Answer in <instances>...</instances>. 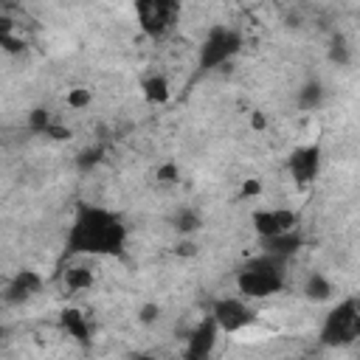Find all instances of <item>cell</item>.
Here are the masks:
<instances>
[{
    "mask_svg": "<svg viewBox=\"0 0 360 360\" xmlns=\"http://www.w3.org/2000/svg\"><path fill=\"white\" fill-rule=\"evenodd\" d=\"M127 222L101 205L79 202L68 228L65 250L73 256H121L127 248Z\"/></svg>",
    "mask_w": 360,
    "mask_h": 360,
    "instance_id": "cell-1",
    "label": "cell"
},
{
    "mask_svg": "<svg viewBox=\"0 0 360 360\" xmlns=\"http://www.w3.org/2000/svg\"><path fill=\"white\" fill-rule=\"evenodd\" d=\"M284 284H287V259L273 253H259L248 259L236 273V290L248 301L270 298L281 292Z\"/></svg>",
    "mask_w": 360,
    "mask_h": 360,
    "instance_id": "cell-2",
    "label": "cell"
},
{
    "mask_svg": "<svg viewBox=\"0 0 360 360\" xmlns=\"http://www.w3.org/2000/svg\"><path fill=\"white\" fill-rule=\"evenodd\" d=\"M318 338H321V346L326 349H340V346L354 343L360 338V301L354 295L338 301L323 318Z\"/></svg>",
    "mask_w": 360,
    "mask_h": 360,
    "instance_id": "cell-3",
    "label": "cell"
},
{
    "mask_svg": "<svg viewBox=\"0 0 360 360\" xmlns=\"http://www.w3.org/2000/svg\"><path fill=\"white\" fill-rule=\"evenodd\" d=\"M242 45H245V39L236 28H225V25L211 28L205 42L200 45V59H197L200 73H211V70L228 65L242 51Z\"/></svg>",
    "mask_w": 360,
    "mask_h": 360,
    "instance_id": "cell-4",
    "label": "cell"
},
{
    "mask_svg": "<svg viewBox=\"0 0 360 360\" xmlns=\"http://www.w3.org/2000/svg\"><path fill=\"white\" fill-rule=\"evenodd\" d=\"M138 25L149 39H166L174 31L180 0H132Z\"/></svg>",
    "mask_w": 360,
    "mask_h": 360,
    "instance_id": "cell-5",
    "label": "cell"
},
{
    "mask_svg": "<svg viewBox=\"0 0 360 360\" xmlns=\"http://www.w3.org/2000/svg\"><path fill=\"white\" fill-rule=\"evenodd\" d=\"M214 321H217V326H219V332H228V335H233V332H242L245 326H250L253 321H256V312H253V307L248 304V298H236V295H222V298H217L214 304H211V312H208Z\"/></svg>",
    "mask_w": 360,
    "mask_h": 360,
    "instance_id": "cell-6",
    "label": "cell"
},
{
    "mask_svg": "<svg viewBox=\"0 0 360 360\" xmlns=\"http://www.w3.org/2000/svg\"><path fill=\"white\" fill-rule=\"evenodd\" d=\"M287 169L298 186H309L321 172V143L315 141V143L292 149L287 158Z\"/></svg>",
    "mask_w": 360,
    "mask_h": 360,
    "instance_id": "cell-7",
    "label": "cell"
},
{
    "mask_svg": "<svg viewBox=\"0 0 360 360\" xmlns=\"http://www.w3.org/2000/svg\"><path fill=\"white\" fill-rule=\"evenodd\" d=\"M217 338H219V326L211 315H205L200 323H194V329L188 332L186 338V360H205L211 357L214 346H217Z\"/></svg>",
    "mask_w": 360,
    "mask_h": 360,
    "instance_id": "cell-8",
    "label": "cell"
},
{
    "mask_svg": "<svg viewBox=\"0 0 360 360\" xmlns=\"http://www.w3.org/2000/svg\"><path fill=\"white\" fill-rule=\"evenodd\" d=\"M256 236H273L290 228H298V214L292 208H259L250 214Z\"/></svg>",
    "mask_w": 360,
    "mask_h": 360,
    "instance_id": "cell-9",
    "label": "cell"
},
{
    "mask_svg": "<svg viewBox=\"0 0 360 360\" xmlns=\"http://www.w3.org/2000/svg\"><path fill=\"white\" fill-rule=\"evenodd\" d=\"M42 290V276L37 270H20L3 290V304L8 307H20L25 304L28 298H34L37 292Z\"/></svg>",
    "mask_w": 360,
    "mask_h": 360,
    "instance_id": "cell-10",
    "label": "cell"
},
{
    "mask_svg": "<svg viewBox=\"0 0 360 360\" xmlns=\"http://www.w3.org/2000/svg\"><path fill=\"white\" fill-rule=\"evenodd\" d=\"M259 248H262V253L290 259L304 248V233L298 228H290V231H281V233H273V236H259Z\"/></svg>",
    "mask_w": 360,
    "mask_h": 360,
    "instance_id": "cell-11",
    "label": "cell"
},
{
    "mask_svg": "<svg viewBox=\"0 0 360 360\" xmlns=\"http://www.w3.org/2000/svg\"><path fill=\"white\" fill-rule=\"evenodd\" d=\"M59 323H62V329L68 332V338H73V340L82 343V346H90L93 329H90V321H87V315H84L82 309L65 307V309L59 312Z\"/></svg>",
    "mask_w": 360,
    "mask_h": 360,
    "instance_id": "cell-12",
    "label": "cell"
},
{
    "mask_svg": "<svg viewBox=\"0 0 360 360\" xmlns=\"http://www.w3.org/2000/svg\"><path fill=\"white\" fill-rule=\"evenodd\" d=\"M304 298L307 301H312V304H323V301H332V295H335V284L323 276V273H318V270H312L309 276H307V281H304Z\"/></svg>",
    "mask_w": 360,
    "mask_h": 360,
    "instance_id": "cell-13",
    "label": "cell"
},
{
    "mask_svg": "<svg viewBox=\"0 0 360 360\" xmlns=\"http://www.w3.org/2000/svg\"><path fill=\"white\" fill-rule=\"evenodd\" d=\"M323 96H326V90H323L321 79H307L295 93V104H298V110L312 112V110H318L323 104Z\"/></svg>",
    "mask_w": 360,
    "mask_h": 360,
    "instance_id": "cell-14",
    "label": "cell"
},
{
    "mask_svg": "<svg viewBox=\"0 0 360 360\" xmlns=\"http://www.w3.org/2000/svg\"><path fill=\"white\" fill-rule=\"evenodd\" d=\"M169 225H172L174 233H180V236H194V233L202 228V214H200L197 208L183 205V208H177V211L172 214Z\"/></svg>",
    "mask_w": 360,
    "mask_h": 360,
    "instance_id": "cell-15",
    "label": "cell"
},
{
    "mask_svg": "<svg viewBox=\"0 0 360 360\" xmlns=\"http://www.w3.org/2000/svg\"><path fill=\"white\" fill-rule=\"evenodd\" d=\"M141 93L149 104H166L172 90H169V79L163 73H152V76H143L141 79Z\"/></svg>",
    "mask_w": 360,
    "mask_h": 360,
    "instance_id": "cell-16",
    "label": "cell"
},
{
    "mask_svg": "<svg viewBox=\"0 0 360 360\" xmlns=\"http://www.w3.org/2000/svg\"><path fill=\"white\" fill-rule=\"evenodd\" d=\"M96 284V273L87 267V264H73L65 270V287L70 292H82V290H90Z\"/></svg>",
    "mask_w": 360,
    "mask_h": 360,
    "instance_id": "cell-17",
    "label": "cell"
},
{
    "mask_svg": "<svg viewBox=\"0 0 360 360\" xmlns=\"http://www.w3.org/2000/svg\"><path fill=\"white\" fill-rule=\"evenodd\" d=\"M326 59L338 68H349L352 65V45L343 34H332L329 45H326Z\"/></svg>",
    "mask_w": 360,
    "mask_h": 360,
    "instance_id": "cell-18",
    "label": "cell"
},
{
    "mask_svg": "<svg viewBox=\"0 0 360 360\" xmlns=\"http://www.w3.org/2000/svg\"><path fill=\"white\" fill-rule=\"evenodd\" d=\"M104 155H107V146H104V143H93V146L79 149L73 163H76L79 172H90V169H96V166L104 160Z\"/></svg>",
    "mask_w": 360,
    "mask_h": 360,
    "instance_id": "cell-19",
    "label": "cell"
},
{
    "mask_svg": "<svg viewBox=\"0 0 360 360\" xmlns=\"http://www.w3.org/2000/svg\"><path fill=\"white\" fill-rule=\"evenodd\" d=\"M53 121V115H51V110L48 107H34V110H28V129L31 132H37V135H42L45 129H48V124Z\"/></svg>",
    "mask_w": 360,
    "mask_h": 360,
    "instance_id": "cell-20",
    "label": "cell"
},
{
    "mask_svg": "<svg viewBox=\"0 0 360 360\" xmlns=\"http://www.w3.org/2000/svg\"><path fill=\"white\" fill-rule=\"evenodd\" d=\"M155 183L160 186H174L180 183V166L174 160H163L158 169H155Z\"/></svg>",
    "mask_w": 360,
    "mask_h": 360,
    "instance_id": "cell-21",
    "label": "cell"
},
{
    "mask_svg": "<svg viewBox=\"0 0 360 360\" xmlns=\"http://www.w3.org/2000/svg\"><path fill=\"white\" fill-rule=\"evenodd\" d=\"M90 101H93V93H90L87 87H73V90H68V107H70V110H84V107H90Z\"/></svg>",
    "mask_w": 360,
    "mask_h": 360,
    "instance_id": "cell-22",
    "label": "cell"
},
{
    "mask_svg": "<svg viewBox=\"0 0 360 360\" xmlns=\"http://www.w3.org/2000/svg\"><path fill=\"white\" fill-rule=\"evenodd\" d=\"M172 253H174V256H180V259H194V256L200 253V245H197L191 236H180V239L174 242Z\"/></svg>",
    "mask_w": 360,
    "mask_h": 360,
    "instance_id": "cell-23",
    "label": "cell"
},
{
    "mask_svg": "<svg viewBox=\"0 0 360 360\" xmlns=\"http://www.w3.org/2000/svg\"><path fill=\"white\" fill-rule=\"evenodd\" d=\"M160 304L158 301H146V304H141V309H138V321L143 323V326H152V323H158L160 321Z\"/></svg>",
    "mask_w": 360,
    "mask_h": 360,
    "instance_id": "cell-24",
    "label": "cell"
},
{
    "mask_svg": "<svg viewBox=\"0 0 360 360\" xmlns=\"http://www.w3.org/2000/svg\"><path fill=\"white\" fill-rule=\"evenodd\" d=\"M0 48H3L6 53H11V56H20V53L25 51V39L17 37V34H3V37H0Z\"/></svg>",
    "mask_w": 360,
    "mask_h": 360,
    "instance_id": "cell-25",
    "label": "cell"
},
{
    "mask_svg": "<svg viewBox=\"0 0 360 360\" xmlns=\"http://www.w3.org/2000/svg\"><path fill=\"white\" fill-rule=\"evenodd\" d=\"M45 138H51V141H70L73 138V129L70 127H65V124H59V121H51L48 124V129L42 132Z\"/></svg>",
    "mask_w": 360,
    "mask_h": 360,
    "instance_id": "cell-26",
    "label": "cell"
},
{
    "mask_svg": "<svg viewBox=\"0 0 360 360\" xmlns=\"http://www.w3.org/2000/svg\"><path fill=\"white\" fill-rule=\"evenodd\" d=\"M259 194H262V180H256V177L245 180L242 188H239V200H250V197H259Z\"/></svg>",
    "mask_w": 360,
    "mask_h": 360,
    "instance_id": "cell-27",
    "label": "cell"
},
{
    "mask_svg": "<svg viewBox=\"0 0 360 360\" xmlns=\"http://www.w3.org/2000/svg\"><path fill=\"white\" fill-rule=\"evenodd\" d=\"M250 127H253L256 132L267 129V118H264V112H262V110H253V112H250Z\"/></svg>",
    "mask_w": 360,
    "mask_h": 360,
    "instance_id": "cell-28",
    "label": "cell"
},
{
    "mask_svg": "<svg viewBox=\"0 0 360 360\" xmlns=\"http://www.w3.org/2000/svg\"><path fill=\"white\" fill-rule=\"evenodd\" d=\"M3 34H14V20L6 17V14H0V37Z\"/></svg>",
    "mask_w": 360,
    "mask_h": 360,
    "instance_id": "cell-29",
    "label": "cell"
},
{
    "mask_svg": "<svg viewBox=\"0 0 360 360\" xmlns=\"http://www.w3.org/2000/svg\"><path fill=\"white\" fill-rule=\"evenodd\" d=\"M6 335H8V329H6V326H3V323H0V340H3V338H6Z\"/></svg>",
    "mask_w": 360,
    "mask_h": 360,
    "instance_id": "cell-30",
    "label": "cell"
},
{
    "mask_svg": "<svg viewBox=\"0 0 360 360\" xmlns=\"http://www.w3.org/2000/svg\"><path fill=\"white\" fill-rule=\"evenodd\" d=\"M0 6H11V0H0Z\"/></svg>",
    "mask_w": 360,
    "mask_h": 360,
    "instance_id": "cell-31",
    "label": "cell"
},
{
    "mask_svg": "<svg viewBox=\"0 0 360 360\" xmlns=\"http://www.w3.org/2000/svg\"><path fill=\"white\" fill-rule=\"evenodd\" d=\"M0 304H3V292H0Z\"/></svg>",
    "mask_w": 360,
    "mask_h": 360,
    "instance_id": "cell-32",
    "label": "cell"
}]
</instances>
